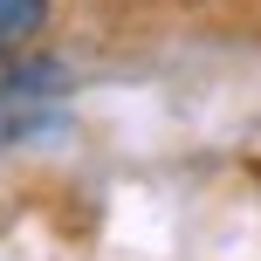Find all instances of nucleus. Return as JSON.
I'll list each match as a JSON object with an SVG mask.
<instances>
[{
    "label": "nucleus",
    "mask_w": 261,
    "mask_h": 261,
    "mask_svg": "<svg viewBox=\"0 0 261 261\" xmlns=\"http://www.w3.org/2000/svg\"><path fill=\"white\" fill-rule=\"evenodd\" d=\"M41 28H48V0H0V55L28 48Z\"/></svg>",
    "instance_id": "obj_2"
},
{
    "label": "nucleus",
    "mask_w": 261,
    "mask_h": 261,
    "mask_svg": "<svg viewBox=\"0 0 261 261\" xmlns=\"http://www.w3.org/2000/svg\"><path fill=\"white\" fill-rule=\"evenodd\" d=\"M62 90V62H21L0 76V151L21 138H35L41 124H62L48 110V96Z\"/></svg>",
    "instance_id": "obj_1"
}]
</instances>
